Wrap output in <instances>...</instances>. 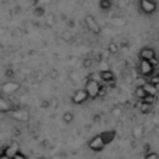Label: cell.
Wrapping results in <instances>:
<instances>
[{"label":"cell","instance_id":"obj_1","mask_svg":"<svg viewBox=\"0 0 159 159\" xmlns=\"http://www.w3.org/2000/svg\"><path fill=\"white\" fill-rule=\"evenodd\" d=\"M138 10L144 16H154L158 11V3L155 0H138Z\"/></svg>","mask_w":159,"mask_h":159},{"label":"cell","instance_id":"obj_2","mask_svg":"<svg viewBox=\"0 0 159 159\" xmlns=\"http://www.w3.org/2000/svg\"><path fill=\"white\" fill-rule=\"evenodd\" d=\"M85 91L89 95V99H96L102 92V87L99 84L98 80L95 78H88L85 82Z\"/></svg>","mask_w":159,"mask_h":159},{"label":"cell","instance_id":"obj_3","mask_svg":"<svg viewBox=\"0 0 159 159\" xmlns=\"http://www.w3.org/2000/svg\"><path fill=\"white\" fill-rule=\"evenodd\" d=\"M138 69H140V74L143 75V77H149L151 78L152 75H154V73H155V66L149 60H144V59H141L140 60Z\"/></svg>","mask_w":159,"mask_h":159},{"label":"cell","instance_id":"obj_4","mask_svg":"<svg viewBox=\"0 0 159 159\" xmlns=\"http://www.w3.org/2000/svg\"><path fill=\"white\" fill-rule=\"evenodd\" d=\"M105 147H106V143H105L102 134L95 135V137L91 138L89 143H88V148H89L91 151H93V152H101Z\"/></svg>","mask_w":159,"mask_h":159},{"label":"cell","instance_id":"obj_5","mask_svg":"<svg viewBox=\"0 0 159 159\" xmlns=\"http://www.w3.org/2000/svg\"><path fill=\"white\" fill-rule=\"evenodd\" d=\"M21 89V84L18 81H7L2 85V92L4 95H13Z\"/></svg>","mask_w":159,"mask_h":159},{"label":"cell","instance_id":"obj_6","mask_svg":"<svg viewBox=\"0 0 159 159\" xmlns=\"http://www.w3.org/2000/svg\"><path fill=\"white\" fill-rule=\"evenodd\" d=\"M10 116L14 119V120L20 121V123H27L30 121V112L27 109H17V110H11Z\"/></svg>","mask_w":159,"mask_h":159},{"label":"cell","instance_id":"obj_7","mask_svg":"<svg viewBox=\"0 0 159 159\" xmlns=\"http://www.w3.org/2000/svg\"><path fill=\"white\" fill-rule=\"evenodd\" d=\"M88 99H89V95H88V92L85 91V88L77 89L71 96V102L74 105H81V103H84V102H87Z\"/></svg>","mask_w":159,"mask_h":159},{"label":"cell","instance_id":"obj_8","mask_svg":"<svg viewBox=\"0 0 159 159\" xmlns=\"http://www.w3.org/2000/svg\"><path fill=\"white\" fill-rule=\"evenodd\" d=\"M84 21H85V25H87V28L89 30V32L95 34V35L101 34V27H99L98 21H96V20L93 18L92 16H87L84 18Z\"/></svg>","mask_w":159,"mask_h":159},{"label":"cell","instance_id":"obj_9","mask_svg":"<svg viewBox=\"0 0 159 159\" xmlns=\"http://www.w3.org/2000/svg\"><path fill=\"white\" fill-rule=\"evenodd\" d=\"M20 152V144L17 143V141H11V144L8 147H3L2 149V154H6L7 157H10L13 159V157L16 154H18Z\"/></svg>","mask_w":159,"mask_h":159},{"label":"cell","instance_id":"obj_10","mask_svg":"<svg viewBox=\"0 0 159 159\" xmlns=\"http://www.w3.org/2000/svg\"><path fill=\"white\" fill-rule=\"evenodd\" d=\"M157 57V52H155L154 48L151 46H145L143 48V49L140 50V60L141 59H144V60H154V59Z\"/></svg>","mask_w":159,"mask_h":159},{"label":"cell","instance_id":"obj_11","mask_svg":"<svg viewBox=\"0 0 159 159\" xmlns=\"http://www.w3.org/2000/svg\"><path fill=\"white\" fill-rule=\"evenodd\" d=\"M99 77L103 82H106V84L109 85H115V74H113L110 70H102V71H99Z\"/></svg>","mask_w":159,"mask_h":159},{"label":"cell","instance_id":"obj_12","mask_svg":"<svg viewBox=\"0 0 159 159\" xmlns=\"http://www.w3.org/2000/svg\"><path fill=\"white\" fill-rule=\"evenodd\" d=\"M144 134H145V129H144L143 124H137V126L133 127V137L135 140H141L144 137Z\"/></svg>","mask_w":159,"mask_h":159},{"label":"cell","instance_id":"obj_13","mask_svg":"<svg viewBox=\"0 0 159 159\" xmlns=\"http://www.w3.org/2000/svg\"><path fill=\"white\" fill-rule=\"evenodd\" d=\"M11 110H13V107H11V102H8L6 98H0V112L2 113H10Z\"/></svg>","mask_w":159,"mask_h":159},{"label":"cell","instance_id":"obj_14","mask_svg":"<svg viewBox=\"0 0 159 159\" xmlns=\"http://www.w3.org/2000/svg\"><path fill=\"white\" fill-rule=\"evenodd\" d=\"M134 95H135V98H137V99L144 101V99H145V96L148 95V93H147L144 85H138V87H135V89H134Z\"/></svg>","mask_w":159,"mask_h":159},{"label":"cell","instance_id":"obj_15","mask_svg":"<svg viewBox=\"0 0 159 159\" xmlns=\"http://www.w3.org/2000/svg\"><path fill=\"white\" fill-rule=\"evenodd\" d=\"M101 134H102V137H103L106 145L107 144H110L116 138V131L115 130H107V131H103V133H101Z\"/></svg>","mask_w":159,"mask_h":159},{"label":"cell","instance_id":"obj_16","mask_svg":"<svg viewBox=\"0 0 159 159\" xmlns=\"http://www.w3.org/2000/svg\"><path fill=\"white\" fill-rule=\"evenodd\" d=\"M45 24H46L48 28H53L56 24V16L53 13H48L46 17H45Z\"/></svg>","mask_w":159,"mask_h":159},{"label":"cell","instance_id":"obj_17","mask_svg":"<svg viewBox=\"0 0 159 159\" xmlns=\"http://www.w3.org/2000/svg\"><path fill=\"white\" fill-rule=\"evenodd\" d=\"M144 88H145V91H147V93H148V95L157 96V93H158V87H155L154 84H151V82H145V84H144Z\"/></svg>","mask_w":159,"mask_h":159},{"label":"cell","instance_id":"obj_18","mask_svg":"<svg viewBox=\"0 0 159 159\" xmlns=\"http://www.w3.org/2000/svg\"><path fill=\"white\" fill-rule=\"evenodd\" d=\"M151 110H152V105L141 102V105H140V112L143 113V115H148V113H151Z\"/></svg>","mask_w":159,"mask_h":159},{"label":"cell","instance_id":"obj_19","mask_svg":"<svg viewBox=\"0 0 159 159\" xmlns=\"http://www.w3.org/2000/svg\"><path fill=\"white\" fill-rule=\"evenodd\" d=\"M34 16L38 17V18H41V17H46V11H45L43 7H41V6H36V7L34 8Z\"/></svg>","mask_w":159,"mask_h":159},{"label":"cell","instance_id":"obj_20","mask_svg":"<svg viewBox=\"0 0 159 159\" xmlns=\"http://www.w3.org/2000/svg\"><path fill=\"white\" fill-rule=\"evenodd\" d=\"M107 52L110 53V55H117L119 53V46L116 42H110L109 45H107Z\"/></svg>","mask_w":159,"mask_h":159},{"label":"cell","instance_id":"obj_21","mask_svg":"<svg viewBox=\"0 0 159 159\" xmlns=\"http://www.w3.org/2000/svg\"><path fill=\"white\" fill-rule=\"evenodd\" d=\"M110 7H112V2L110 0H101L99 2V8L103 11H107L110 10Z\"/></svg>","mask_w":159,"mask_h":159},{"label":"cell","instance_id":"obj_22","mask_svg":"<svg viewBox=\"0 0 159 159\" xmlns=\"http://www.w3.org/2000/svg\"><path fill=\"white\" fill-rule=\"evenodd\" d=\"M63 121L64 123H67V124H70L73 120H74V115H73V112H64L63 113Z\"/></svg>","mask_w":159,"mask_h":159},{"label":"cell","instance_id":"obj_23","mask_svg":"<svg viewBox=\"0 0 159 159\" xmlns=\"http://www.w3.org/2000/svg\"><path fill=\"white\" fill-rule=\"evenodd\" d=\"M112 24L117 25V27H123V25H126V20L121 17H115V18H112Z\"/></svg>","mask_w":159,"mask_h":159},{"label":"cell","instance_id":"obj_24","mask_svg":"<svg viewBox=\"0 0 159 159\" xmlns=\"http://www.w3.org/2000/svg\"><path fill=\"white\" fill-rule=\"evenodd\" d=\"M155 101H157V96H154V95H147L145 99H144V101H141V102H144V103H149V105H154Z\"/></svg>","mask_w":159,"mask_h":159},{"label":"cell","instance_id":"obj_25","mask_svg":"<svg viewBox=\"0 0 159 159\" xmlns=\"http://www.w3.org/2000/svg\"><path fill=\"white\" fill-rule=\"evenodd\" d=\"M69 80L73 82V84H75V85L80 82V78L77 77V74H75V73H70V74H69Z\"/></svg>","mask_w":159,"mask_h":159},{"label":"cell","instance_id":"obj_26","mask_svg":"<svg viewBox=\"0 0 159 159\" xmlns=\"http://www.w3.org/2000/svg\"><path fill=\"white\" fill-rule=\"evenodd\" d=\"M144 159H159V155L157 152H148V154H145V158Z\"/></svg>","mask_w":159,"mask_h":159},{"label":"cell","instance_id":"obj_27","mask_svg":"<svg viewBox=\"0 0 159 159\" xmlns=\"http://www.w3.org/2000/svg\"><path fill=\"white\" fill-rule=\"evenodd\" d=\"M13 159H27V157H25V155L22 154L21 151H20L18 154H16V155H14V157H13Z\"/></svg>","mask_w":159,"mask_h":159},{"label":"cell","instance_id":"obj_28","mask_svg":"<svg viewBox=\"0 0 159 159\" xmlns=\"http://www.w3.org/2000/svg\"><path fill=\"white\" fill-rule=\"evenodd\" d=\"M91 64H92V61L91 60H84V67H89Z\"/></svg>","mask_w":159,"mask_h":159},{"label":"cell","instance_id":"obj_29","mask_svg":"<svg viewBox=\"0 0 159 159\" xmlns=\"http://www.w3.org/2000/svg\"><path fill=\"white\" fill-rule=\"evenodd\" d=\"M48 106H49V102H48V101H43L41 103V107H48Z\"/></svg>","mask_w":159,"mask_h":159},{"label":"cell","instance_id":"obj_30","mask_svg":"<svg viewBox=\"0 0 159 159\" xmlns=\"http://www.w3.org/2000/svg\"><path fill=\"white\" fill-rule=\"evenodd\" d=\"M0 159H11L10 157H7L6 154H0Z\"/></svg>","mask_w":159,"mask_h":159},{"label":"cell","instance_id":"obj_31","mask_svg":"<svg viewBox=\"0 0 159 159\" xmlns=\"http://www.w3.org/2000/svg\"><path fill=\"white\" fill-rule=\"evenodd\" d=\"M113 115L119 116V115H120V110H119V109H115V110H113Z\"/></svg>","mask_w":159,"mask_h":159},{"label":"cell","instance_id":"obj_32","mask_svg":"<svg viewBox=\"0 0 159 159\" xmlns=\"http://www.w3.org/2000/svg\"><path fill=\"white\" fill-rule=\"evenodd\" d=\"M6 74H7L8 77H10V75H11V77H13V75H14V73H13V70H11V71H10V70H8V71L6 73Z\"/></svg>","mask_w":159,"mask_h":159},{"label":"cell","instance_id":"obj_33","mask_svg":"<svg viewBox=\"0 0 159 159\" xmlns=\"http://www.w3.org/2000/svg\"><path fill=\"white\" fill-rule=\"evenodd\" d=\"M158 77H159V73H158Z\"/></svg>","mask_w":159,"mask_h":159}]
</instances>
